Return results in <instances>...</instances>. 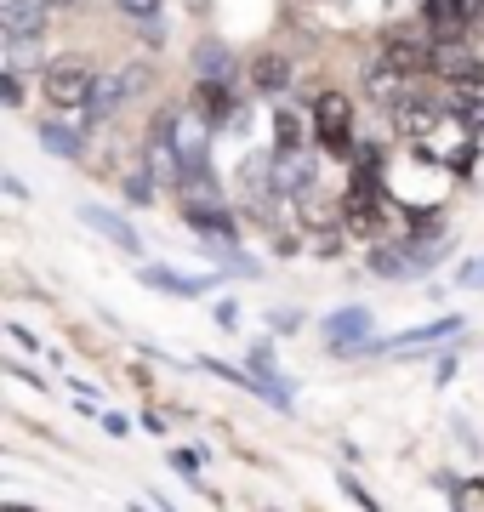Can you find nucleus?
<instances>
[{
    "label": "nucleus",
    "instance_id": "1",
    "mask_svg": "<svg viewBox=\"0 0 484 512\" xmlns=\"http://www.w3.org/2000/svg\"><path fill=\"white\" fill-rule=\"evenodd\" d=\"M97 86H103V74L86 63V57H52L46 69H40V92H46V103L52 109H92Z\"/></svg>",
    "mask_w": 484,
    "mask_h": 512
},
{
    "label": "nucleus",
    "instance_id": "2",
    "mask_svg": "<svg viewBox=\"0 0 484 512\" xmlns=\"http://www.w3.org/2000/svg\"><path fill=\"white\" fill-rule=\"evenodd\" d=\"M143 165L154 171V183H183V160H177V114H154L149 126V154Z\"/></svg>",
    "mask_w": 484,
    "mask_h": 512
},
{
    "label": "nucleus",
    "instance_id": "3",
    "mask_svg": "<svg viewBox=\"0 0 484 512\" xmlns=\"http://www.w3.org/2000/svg\"><path fill=\"white\" fill-rule=\"evenodd\" d=\"M314 131H319V143L331 148V154H342V148L354 143V103H348L342 92H319Z\"/></svg>",
    "mask_w": 484,
    "mask_h": 512
},
{
    "label": "nucleus",
    "instance_id": "4",
    "mask_svg": "<svg viewBox=\"0 0 484 512\" xmlns=\"http://www.w3.org/2000/svg\"><path fill=\"white\" fill-rule=\"evenodd\" d=\"M382 63H388L399 80H416L422 69H433V46L422 35H410V29H388V35H382Z\"/></svg>",
    "mask_w": 484,
    "mask_h": 512
},
{
    "label": "nucleus",
    "instance_id": "5",
    "mask_svg": "<svg viewBox=\"0 0 484 512\" xmlns=\"http://www.w3.org/2000/svg\"><path fill=\"white\" fill-rule=\"evenodd\" d=\"M46 0H0V35H6V46H29V40L46 29Z\"/></svg>",
    "mask_w": 484,
    "mask_h": 512
},
{
    "label": "nucleus",
    "instance_id": "6",
    "mask_svg": "<svg viewBox=\"0 0 484 512\" xmlns=\"http://www.w3.org/2000/svg\"><path fill=\"white\" fill-rule=\"evenodd\" d=\"M143 86H149V69H137V63H131V69H120V74H103V86H97V97H92V120H86V126L109 120V114L120 109L131 92H143Z\"/></svg>",
    "mask_w": 484,
    "mask_h": 512
},
{
    "label": "nucleus",
    "instance_id": "7",
    "mask_svg": "<svg viewBox=\"0 0 484 512\" xmlns=\"http://www.w3.org/2000/svg\"><path fill=\"white\" fill-rule=\"evenodd\" d=\"M433 74H439V80H450L456 92L484 86V63L467 52V46H433Z\"/></svg>",
    "mask_w": 484,
    "mask_h": 512
},
{
    "label": "nucleus",
    "instance_id": "8",
    "mask_svg": "<svg viewBox=\"0 0 484 512\" xmlns=\"http://www.w3.org/2000/svg\"><path fill=\"white\" fill-rule=\"evenodd\" d=\"M194 114H200L205 126H240V109H234V97H228V80H200L194 86Z\"/></svg>",
    "mask_w": 484,
    "mask_h": 512
},
{
    "label": "nucleus",
    "instance_id": "9",
    "mask_svg": "<svg viewBox=\"0 0 484 512\" xmlns=\"http://www.w3.org/2000/svg\"><path fill=\"white\" fill-rule=\"evenodd\" d=\"M183 222L188 228H200V234H211V239H234V217H228L217 200H205V194H183Z\"/></svg>",
    "mask_w": 484,
    "mask_h": 512
},
{
    "label": "nucleus",
    "instance_id": "10",
    "mask_svg": "<svg viewBox=\"0 0 484 512\" xmlns=\"http://www.w3.org/2000/svg\"><path fill=\"white\" fill-rule=\"evenodd\" d=\"M80 222H86V228H97L103 239H114L126 256H143V245H137V228H126L114 211H97V205H86V211H80Z\"/></svg>",
    "mask_w": 484,
    "mask_h": 512
},
{
    "label": "nucleus",
    "instance_id": "11",
    "mask_svg": "<svg viewBox=\"0 0 484 512\" xmlns=\"http://www.w3.org/2000/svg\"><path fill=\"white\" fill-rule=\"evenodd\" d=\"M342 211H348V228H359V234H376V228H382V200H376V188H354V194L342 200Z\"/></svg>",
    "mask_w": 484,
    "mask_h": 512
},
{
    "label": "nucleus",
    "instance_id": "12",
    "mask_svg": "<svg viewBox=\"0 0 484 512\" xmlns=\"http://www.w3.org/2000/svg\"><path fill=\"white\" fill-rule=\"evenodd\" d=\"M365 330H371V313H365V308H348V313H331V319H325L331 353H348V348H354L348 336H365Z\"/></svg>",
    "mask_w": 484,
    "mask_h": 512
},
{
    "label": "nucleus",
    "instance_id": "13",
    "mask_svg": "<svg viewBox=\"0 0 484 512\" xmlns=\"http://www.w3.org/2000/svg\"><path fill=\"white\" fill-rule=\"evenodd\" d=\"M308 183H314V165L302 160V154H280V160H274V188H280V194H302Z\"/></svg>",
    "mask_w": 484,
    "mask_h": 512
},
{
    "label": "nucleus",
    "instance_id": "14",
    "mask_svg": "<svg viewBox=\"0 0 484 512\" xmlns=\"http://www.w3.org/2000/svg\"><path fill=\"white\" fill-rule=\"evenodd\" d=\"M251 86H257V92H285V86H291V63L274 57V52H262L257 63H251Z\"/></svg>",
    "mask_w": 484,
    "mask_h": 512
},
{
    "label": "nucleus",
    "instance_id": "15",
    "mask_svg": "<svg viewBox=\"0 0 484 512\" xmlns=\"http://www.w3.org/2000/svg\"><path fill=\"white\" fill-rule=\"evenodd\" d=\"M40 143L52 148V154H63V160H80V137L69 126H52V120H46V126H40Z\"/></svg>",
    "mask_w": 484,
    "mask_h": 512
},
{
    "label": "nucleus",
    "instance_id": "16",
    "mask_svg": "<svg viewBox=\"0 0 484 512\" xmlns=\"http://www.w3.org/2000/svg\"><path fill=\"white\" fill-rule=\"evenodd\" d=\"M194 63H200L205 80H228V52H223V40H205L200 52H194Z\"/></svg>",
    "mask_w": 484,
    "mask_h": 512
},
{
    "label": "nucleus",
    "instance_id": "17",
    "mask_svg": "<svg viewBox=\"0 0 484 512\" xmlns=\"http://www.w3.org/2000/svg\"><path fill=\"white\" fill-rule=\"evenodd\" d=\"M143 279L160 285V291H177V296H200L205 291V279H183V274H166V268H143Z\"/></svg>",
    "mask_w": 484,
    "mask_h": 512
},
{
    "label": "nucleus",
    "instance_id": "18",
    "mask_svg": "<svg viewBox=\"0 0 484 512\" xmlns=\"http://www.w3.org/2000/svg\"><path fill=\"white\" fill-rule=\"evenodd\" d=\"M114 6H120L131 23H143V29H149V23H160V0H114Z\"/></svg>",
    "mask_w": 484,
    "mask_h": 512
},
{
    "label": "nucleus",
    "instance_id": "19",
    "mask_svg": "<svg viewBox=\"0 0 484 512\" xmlns=\"http://www.w3.org/2000/svg\"><path fill=\"white\" fill-rule=\"evenodd\" d=\"M274 137H280V148L291 154V148L302 143V120H297V114H280V131H274Z\"/></svg>",
    "mask_w": 484,
    "mask_h": 512
},
{
    "label": "nucleus",
    "instance_id": "20",
    "mask_svg": "<svg viewBox=\"0 0 484 512\" xmlns=\"http://www.w3.org/2000/svg\"><path fill=\"white\" fill-rule=\"evenodd\" d=\"M456 279H462V285H473V291H484V256H479V262H462V268H456Z\"/></svg>",
    "mask_w": 484,
    "mask_h": 512
},
{
    "label": "nucleus",
    "instance_id": "21",
    "mask_svg": "<svg viewBox=\"0 0 484 512\" xmlns=\"http://www.w3.org/2000/svg\"><path fill=\"white\" fill-rule=\"evenodd\" d=\"M171 467H177V473H194V467H200V461L188 456V450H171Z\"/></svg>",
    "mask_w": 484,
    "mask_h": 512
},
{
    "label": "nucleus",
    "instance_id": "22",
    "mask_svg": "<svg viewBox=\"0 0 484 512\" xmlns=\"http://www.w3.org/2000/svg\"><path fill=\"white\" fill-rule=\"evenodd\" d=\"M46 6H75V0H46Z\"/></svg>",
    "mask_w": 484,
    "mask_h": 512
},
{
    "label": "nucleus",
    "instance_id": "23",
    "mask_svg": "<svg viewBox=\"0 0 484 512\" xmlns=\"http://www.w3.org/2000/svg\"><path fill=\"white\" fill-rule=\"evenodd\" d=\"M6 512H29V507H18V501H12V507H6Z\"/></svg>",
    "mask_w": 484,
    "mask_h": 512
}]
</instances>
